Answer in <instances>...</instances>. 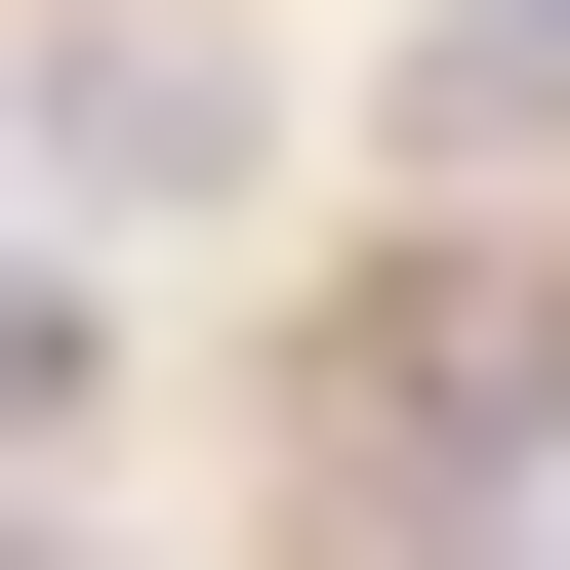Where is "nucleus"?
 I'll list each match as a JSON object with an SVG mask.
<instances>
[{
	"mask_svg": "<svg viewBox=\"0 0 570 570\" xmlns=\"http://www.w3.org/2000/svg\"><path fill=\"white\" fill-rule=\"evenodd\" d=\"M326 449H367V530H407V570L530 530V489H570V245H407L367 326H326Z\"/></svg>",
	"mask_w": 570,
	"mask_h": 570,
	"instance_id": "nucleus-1",
	"label": "nucleus"
},
{
	"mask_svg": "<svg viewBox=\"0 0 570 570\" xmlns=\"http://www.w3.org/2000/svg\"><path fill=\"white\" fill-rule=\"evenodd\" d=\"M245 41H204V0H122V41H41V164H82V204H245Z\"/></svg>",
	"mask_w": 570,
	"mask_h": 570,
	"instance_id": "nucleus-2",
	"label": "nucleus"
},
{
	"mask_svg": "<svg viewBox=\"0 0 570 570\" xmlns=\"http://www.w3.org/2000/svg\"><path fill=\"white\" fill-rule=\"evenodd\" d=\"M407 164H570V0H449L407 41Z\"/></svg>",
	"mask_w": 570,
	"mask_h": 570,
	"instance_id": "nucleus-3",
	"label": "nucleus"
}]
</instances>
